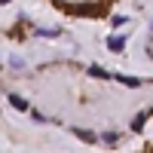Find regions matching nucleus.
I'll use <instances>...</instances> for the list:
<instances>
[{
    "mask_svg": "<svg viewBox=\"0 0 153 153\" xmlns=\"http://www.w3.org/2000/svg\"><path fill=\"white\" fill-rule=\"evenodd\" d=\"M68 12H74V16H104V12H107V3H89V6H68Z\"/></svg>",
    "mask_w": 153,
    "mask_h": 153,
    "instance_id": "f257e3e1",
    "label": "nucleus"
},
{
    "mask_svg": "<svg viewBox=\"0 0 153 153\" xmlns=\"http://www.w3.org/2000/svg\"><path fill=\"white\" fill-rule=\"evenodd\" d=\"M9 104L16 107V110H28V101H25V98H19V95H9Z\"/></svg>",
    "mask_w": 153,
    "mask_h": 153,
    "instance_id": "f03ea898",
    "label": "nucleus"
},
{
    "mask_svg": "<svg viewBox=\"0 0 153 153\" xmlns=\"http://www.w3.org/2000/svg\"><path fill=\"white\" fill-rule=\"evenodd\" d=\"M107 46L113 49V52H120V49L126 46V40H123V37H110V40H107Z\"/></svg>",
    "mask_w": 153,
    "mask_h": 153,
    "instance_id": "7ed1b4c3",
    "label": "nucleus"
},
{
    "mask_svg": "<svg viewBox=\"0 0 153 153\" xmlns=\"http://www.w3.org/2000/svg\"><path fill=\"white\" fill-rule=\"evenodd\" d=\"M74 135L83 138V141H95V135H92V132H83V129H74Z\"/></svg>",
    "mask_w": 153,
    "mask_h": 153,
    "instance_id": "20e7f679",
    "label": "nucleus"
},
{
    "mask_svg": "<svg viewBox=\"0 0 153 153\" xmlns=\"http://www.w3.org/2000/svg\"><path fill=\"white\" fill-rule=\"evenodd\" d=\"M132 129H135V132H141V129H144V113H141V117H138V120L132 123Z\"/></svg>",
    "mask_w": 153,
    "mask_h": 153,
    "instance_id": "39448f33",
    "label": "nucleus"
}]
</instances>
